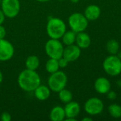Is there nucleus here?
Masks as SVG:
<instances>
[{
    "label": "nucleus",
    "instance_id": "393cba45",
    "mask_svg": "<svg viewBox=\"0 0 121 121\" xmlns=\"http://www.w3.org/2000/svg\"><path fill=\"white\" fill-rule=\"evenodd\" d=\"M1 121H10L11 120V115L7 113V112H4L1 114Z\"/></svg>",
    "mask_w": 121,
    "mask_h": 121
},
{
    "label": "nucleus",
    "instance_id": "7c9ffc66",
    "mask_svg": "<svg viewBox=\"0 0 121 121\" xmlns=\"http://www.w3.org/2000/svg\"><path fill=\"white\" fill-rule=\"evenodd\" d=\"M72 3H77L79 1V0H70Z\"/></svg>",
    "mask_w": 121,
    "mask_h": 121
},
{
    "label": "nucleus",
    "instance_id": "9d476101",
    "mask_svg": "<svg viewBox=\"0 0 121 121\" xmlns=\"http://www.w3.org/2000/svg\"><path fill=\"white\" fill-rule=\"evenodd\" d=\"M81 55V48L77 45H67L64 48L63 57H65L69 62L76 61Z\"/></svg>",
    "mask_w": 121,
    "mask_h": 121
},
{
    "label": "nucleus",
    "instance_id": "2f4dec72",
    "mask_svg": "<svg viewBox=\"0 0 121 121\" xmlns=\"http://www.w3.org/2000/svg\"><path fill=\"white\" fill-rule=\"evenodd\" d=\"M1 1L0 0V5H1Z\"/></svg>",
    "mask_w": 121,
    "mask_h": 121
},
{
    "label": "nucleus",
    "instance_id": "7ed1b4c3",
    "mask_svg": "<svg viewBox=\"0 0 121 121\" xmlns=\"http://www.w3.org/2000/svg\"><path fill=\"white\" fill-rule=\"evenodd\" d=\"M103 68L111 77L119 75L121 73V59L116 55H110L104 60Z\"/></svg>",
    "mask_w": 121,
    "mask_h": 121
},
{
    "label": "nucleus",
    "instance_id": "aec40b11",
    "mask_svg": "<svg viewBox=\"0 0 121 121\" xmlns=\"http://www.w3.org/2000/svg\"><path fill=\"white\" fill-rule=\"evenodd\" d=\"M60 66H59V62L58 60L50 58L48 60L46 65H45V69L48 71V72L52 74L54 72H56L57 71L59 70Z\"/></svg>",
    "mask_w": 121,
    "mask_h": 121
},
{
    "label": "nucleus",
    "instance_id": "423d86ee",
    "mask_svg": "<svg viewBox=\"0 0 121 121\" xmlns=\"http://www.w3.org/2000/svg\"><path fill=\"white\" fill-rule=\"evenodd\" d=\"M45 50L50 58L59 60L63 56L64 47L58 39L51 38L45 44Z\"/></svg>",
    "mask_w": 121,
    "mask_h": 121
},
{
    "label": "nucleus",
    "instance_id": "473e14b6",
    "mask_svg": "<svg viewBox=\"0 0 121 121\" xmlns=\"http://www.w3.org/2000/svg\"><path fill=\"white\" fill-rule=\"evenodd\" d=\"M60 1H62V0H60Z\"/></svg>",
    "mask_w": 121,
    "mask_h": 121
},
{
    "label": "nucleus",
    "instance_id": "412c9836",
    "mask_svg": "<svg viewBox=\"0 0 121 121\" xmlns=\"http://www.w3.org/2000/svg\"><path fill=\"white\" fill-rule=\"evenodd\" d=\"M108 111L111 117L114 118H121V106L118 104H113L108 107Z\"/></svg>",
    "mask_w": 121,
    "mask_h": 121
},
{
    "label": "nucleus",
    "instance_id": "a878e982",
    "mask_svg": "<svg viewBox=\"0 0 121 121\" xmlns=\"http://www.w3.org/2000/svg\"><path fill=\"white\" fill-rule=\"evenodd\" d=\"M6 35V29L4 26L0 25V39L4 38Z\"/></svg>",
    "mask_w": 121,
    "mask_h": 121
},
{
    "label": "nucleus",
    "instance_id": "f03ea898",
    "mask_svg": "<svg viewBox=\"0 0 121 121\" xmlns=\"http://www.w3.org/2000/svg\"><path fill=\"white\" fill-rule=\"evenodd\" d=\"M46 29L50 38L60 39L66 32V25L59 18H51L48 22Z\"/></svg>",
    "mask_w": 121,
    "mask_h": 121
},
{
    "label": "nucleus",
    "instance_id": "20e7f679",
    "mask_svg": "<svg viewBox=\"0 0 121 121\" xmlns=\"http://www.w3.org/2000/svg\"><path fill=\"white\" fill-rule=\"evenodd\" d=\"M67 83V77L62 71H57L51 74L48 79V87L54 92H59L65 89Z\"/></svg>",
    "mask_w": 121,
    "mask_h": 121
},
{
    "label": "nucleus",
    "instance_id": "9b49d317",
    "mask_svg": "<svg viewBox=\"0 0 121 121\" xmlns=\"http://www.w3.org/2000/svg\"><path fill=\"white\" fill-rule=\"evenodd\" d=\"M111 82L106 77H99L94 82V89L96 91L100 94H106L111 90Z\"/></svg>",
    "mask_w": 121,
    "mask_h": 121
},
{
    "label": "nucleus",
    "instance_id": "f257e3e1",
    "mask_svg": "<svg viewBox=\"0 0 121 121\" xmlns=\"http://www.w3.org/2000/svg\"><path fill=\"white\" fill-rule=\"evenodd\" d=\"M18 83L25 91H34L40 85V77L35 70L26 69L22 71L18 77Z\"/></svg>",
    "mask_w": 121,
    "mask_h": 121
},
{
    "label": "nucleus",
    "instance_id": "5701e85b",
    "mask_svg": "<svg viewBox=\"0 0 121 121\" xmlns=\"http://www.w3.org/2000/svg\"><path fill=\"white\" fill-rule=\"evenodd\" d=\"M58 62H59V66L61 68L66 67L68 65V63H69V62L65 57H62L61 58H60L58 60Z\"/></svg>",
    "mask_w": 121,
    "mask_h": 121
},
{
    "label": "nucleus",
    "instance_id": "f8f14e48",
    "mask_svg": "<svg viewBox=\"0 0 121 121\" xmlns=\"http://www.w3.org/2000/svg\"><path fill=\"white\" fill-rule=\"evenodd\" d=\"M65 108V116L66 118H76L80 113V106L77 102L75 101H70L66 104Z\"/></svg>",
    "mask_w": 121,
    "mask_h": 121
},
{
    "label": "nucleus",
    "instance_id": "6e6552de",
    "mask_svg": "<svg viewBox=\"0 0 121 121\" xmlns=\"http://www.w3.org/2000/svg\"><path fill=\"white\" fill-rule=\"evenodd\" d=\"M104 108L103 101L97 97L90 98L84 104V110L90 116H96L101 113Z\"/></svg>",
    "mask_w": 121,
    "mask_h": 121
},
{
    "label": "nucleus",
    "instance_id": "c756f323",
    "mask_svg": "<svg viewBox=\"0 0 121 121\" xmlns=\"http://www.w3.org/2000/svg\"><path fill=\"white\" fill-rule=\"evenodd\" d=\"M36 1H38L39 2H47V1H48L50 0H36Z\"/></svg>",
    "mask_w": 121,
    "mask_h": 121
},
{
    "label": "nucleus",
    "instance_id": "ddd939ff",
    "mask_svg": "<svg viewBox=\"0 0 121 121\" xmlns=\"http://www.w3.org/2000/svg\"><path fill=\"white\" fill-rule=\"evenodd\" d=\"M84 15L88 21H96L101 16V9L96 4H91L85 9Z\"/></svg>",
    "mask_w": 121,
    "mask_h": 121
},
{
    "label": "nucleus",
    "instance_id": "b1692460",
    "mask_svg": "<svg viewBox=\"0 0 121 121\" xmlns=\"http://www.w3.org/2000/svg\"><path fill=\"white\" fill-rule=\"evenodd\" d=\"M107 97L109 100H111V101H113L116 99L117 97V94L114 91H111L110 90L107 94Z\"/></svg>",
    "mask_w": 121,
    "mask_h": 121
},
{
    "label": "nucleus",
    "instance_id": "0eeeda50",
    "mask_svg": "<svg viewBox=\"0 0 121 121\" xmlns=\"http://www.w3.org/2000/svg\"><path fill=\"white\" fill-rule=\"evenodd\" d=\"M1 6V11L8 18L16 17L20 11L19 0H2Z\"/></svg>",
    "mask_w": 121,
    "mask_h": 121
},
{
    "label": "nucleus",
    "instance_id": "c85d7f7f",
    "mask_svg": "<svg viewBox=\"0 0 121 121\" xmlns=\"http://www.w3.org/2000/svg\"><path fill=\"white\" fill-rule=\"evenodd\" d=\"M2 81H3V74H2V73L0 72V84L2 82Z\"/></svg>",
    "mask_w": 121,
    "mask_h": 121
},
{
    "label": "nucleus",
    "instance_id": "1a4fd4ad",
    "mask_svg": "<svg viewBox=\"0 0 121 121\" xmlns=\"http://www.w3.org/2000/svg\"><path fill=\"white\" fill-rule=\"evenodd\" d=\"M14 54L13 45L4 38L0 39V61L5 62L12 58Z\"/></svg>",
    "mask_w": 121,
    "mask_h": 121
},
{
    "label": "nucleus",
    "instance_id": "6ab92c4d",
    "mask_svg": "<svg viewBox=\"0 0 121 121\" xmlns=\"http://www.w3.org/2000/svg\"><path fill=\"white\" fill-rule=\"evenodd\" d=\"M39 65H40L39 58L35 55H30L26 59V67L28 69L35 70L39 67Z\"/></svg>",
    "mask_w": 121,
    "mask_h": 121
},
{
    "label": "nucleus",
    "instance_id": "dca6fc26",
    "mask_svg": "<svg viewBox=\"0 0 121 121\" xmlns=\"http://www.w3.org/2000/svg\"><path fill=\"white\" fill-rule=\"evenodd\" d=\"M66 118L65 108L61 106L54 107L50 113V118L52 121H64Z\"/></svg>",
    "mask_w": 121,
    "mask_h": 121
},
{
    "label": "nucleus",
    "instance_id": "4be33fe9",
    "mask_svg": "<svg viewBox=\"0 0 121 121\" xmlns=\"http://www.w3.org/2000/svg\"><path fill=\"white\" fill-rule=\"evenodd\" d=\"M58 93H59V98L62 102L65 104H67L72 100L73 96H72V92L69 90L63 89Z\"/></svg>",
    "mask_w": 121,
    "mask_h": 121
},
{
    "label": "nucleus",
    "instance_id": "a211bd4d",
    "mask_svg": "<svg viewBox=\"0 0 121 121\" xmlns=\"http://www.w3.org/2000/svg\"><path fill=\"white\" fill-rule=\"evenodd\" d=\"M120 49L118 42L115 39L109 40L106 43V50L110 55H118Z\"/></svg>",
    "mask_w": 121,
    "mask_h": 121
},
{
    "label": "nucleus",
    "instance_id": "39448f33",
    "mask_svg": "<svg viewBox=\"0 0 121 121\" xmlns=\"http://www.w3.org/2000/svg\"><path fill=\"white\" fill-rule=\"evenodd\" d=\"M68 23L72 30L77 33L83 32L87 28L89 21L84 14L77 12L69 16L68 18Z\"/></svg>",
    "mask_w": 121,
    "mask_h": 121
},
{
    "label": "nucleus",
    "instance_id": "f3484780",
    "mask_svg": "<svg viewBox=\"0 0 121 121\" xmlns=\"http://www.w3.org/2000/svg\"><path fill=\"white\" fill-rule=\"evenodd\" d=\"M76 36H77V33H75L74 31L73 30L66 31L62 37V42L66 45H73L76 41Z\"/></svg>",
    "mask_w": 121,
    "mask_h": 121
},
{
    "label": "nucleus",
    "instance_id": "bb28decb",
    "mask_svg": "<svg viewBox=\"0 0 121 121\" xmlns=\"http://www.w3.org/2000/svg\"><path fill=\"white\" fill-rule=\"evenodd\" d=\"M5 19V15L1 10H0V25H1Z\"/></svg>",
    "mask_w": 121,
    "mask_h": 121
},
{
    "label": "nucleus",
    "instance_id": "2eb2a0df",
    "mask_svg": "<svg viewBox=\"0 0 121 121\" xmlns=\"http://www.w3.org/2000/svg\"><path fill=\"white\" fill-rule=\"evenodd\" d=\"M35 96L40 101H45L50 96V89L45 85H40L34 91Z\"/></svg>",
    "mask_w": 121,
    "mask_h": 121
},
{
    "label": "nucleus",
    "instance_id": "cd10ccee",
    "mask_svg": "<svg viewBox=\"0 0 121 121\" xmlns=\"http://www.w3.org/2000/svg\"><path fill=\"white\" fill-rule=\"evenodd\" d=\"M92 118H89V117H85L84 118H82V121H92Z\"/></svg>",
    "mask_w": 121,
    "mask_h": 121
},
{
    "label": "nucleus",
    "instance_id": "4468645a",
    "mask_svg": "<svg viewBox=\"0 0 121 121\" xmlns=\"http://www.w3.org/2000/svg\"><path fill=\"white\" fill-rule=\"evenodd\" d=\"M75 43L81 49H86L91 45V38L89 34L84 31L77 33Z\"/></svg>",
    "mask_w": 121,
    "mask_h": 121
}]
</instances>
